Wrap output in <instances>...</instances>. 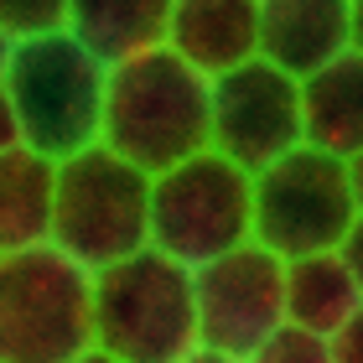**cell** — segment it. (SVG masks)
Wrapping results in <instances>:
<instances>
[{"mask_svg":"<svg viewBox=\"0 0 363 363\" xmlns=\"http://www.w3.org/2000/svg\"><path fill=\"white\" fill-rule=\"evenodd\" d=\"M348 182H353V203H358V218H363V156L348 161Z\"/></svg>","mask_w":363,"mask_h":363,"instance_id":"obj_21","label":"cell"},{"mask_svg":"<svg viewBox=\"0 0 363 363\" xmlns=\"http://www.w3.org/2000/svg\"><path fill=\"white\" fill-rule=\"evenodd\" d=\"M333 363H363V311L333 337Z\"/></svg>","mask_w":363,"mask_h":363,"instance_id":"obj_18","label":"cell"},{"mask_svg":"<svg viewBox=\"0 0 363 363\" xmlns=\"http://www.w3.org/2000/svg\"><path fill=\"white\" fill-rule=\"evenodd\" d=\"M306 109V145L353 161L363 156V52H342L301 84Z\"/></svg>","mask_w":363,"mask_h":363,"instance_id":"obj_14","label":"cell"},{"mask_svg":"<svg viewBox=\"0 0 363 363\" xmlns=\"http://www.w3.org/2000/svg\"><path fill=\"white\" fill-rule=\"evenodd\" d=\"M94 348L120 363H187L203 348L197 280L187 265L145 250L94 275Z\"/></svg>","mask_w":363,"mask_h":363,"instance_id":"obj_2","label":"cell"},{"mask_svg":"<svg viewBox=\"0 0 363 363\" xmlns=\"http://www.w3.org/2000/svg\"><path fill=\"white\" fill-rule=\"evenodd\" d=\"M68 26V0H0V31L11 42H37Z\"/></svg>","mask_w":363,"mask_h":363,"instance_id":"obj_16","label":"cell"},{"mask_svg":"<svg viewBox=\"0 0 363 363\" xmlns=\"http://www.w3.org/2000/svg\"><path fill=\"white\" fill-rule=\"evenodd\" d=\"M52 208H57V161L37 156L31 145L0 156V255L52 244Z\"/></svg>","mask_w":363,"mask_h":363,"instance_id":"obj_13","label":"cell"},{"mask_svg":"<svg viewBox=\"0 0 363 363\" xmlns=\"http://www.w3.org/2000/svg\"><path fill=\"white\" fill-rule=\"evenodd\" d=\"M301 145H306V109L301 84L291 73L255 57L234 73L213 78V151L223 161L259 177Z\"/></svg>","mask_w":363,"mask_h":363,"instance_id":"obj_8","label":"cell"},{"mask_svg":"<svg viewBox=\"0 0 363 363\" xmlns=\"http://www.w3.org/2000/svg\"><path fill=\"white\" fill-rule=\"evenodd\" d=\"M26 135H21V120H16V104H11V94L0 89V156L6 151H21Z\"/></svg>","mask_w":363,"mask_h":363,"instance_id":"obj_19","label":"cell"},{"mask_svg":"<svg viewBox=\"0 0 363 363\" xmlns=\"http://www.w3.org/2000/svg\"><path fill=\"white\" fill-rule=\"evenodd\" d=\"M187 363H244V358H228V353H208V348H197Z\"/></svg>","mask_w":363,"mask_h":363,"instance_id":"obj_24","label":"cell"},{"mask_svg":"<svg viewBox=\"0 0 363 363\" xmlns=\"http://www.w3.org/2000/svg\"><path fill=\"white\" fill-rule=\"evenodd\" d=\"M68 31L94 62L114 73L167 47L172 0H68Z\"/></svg>","mask_w":363,"mask_h":363,"instance_id":"obj_12","label":"cell"},{"mask_svg":"<svg viewBox=\"0 0 363 363\" xmlns=\"http://www.w3.org/2000/svg\"><path fill=\"white\" fill-rule=\"evenodd\" d=\"M11 52H16V42L0 31V89H6V68H11Z\"/></svg>","mask_w":363,"mask_h":363,"instance_id":"obj_22","label":"cell"},{"mask_svg":"<svg viewBox=\"0 0 363 363\" xmlns=\"http://www.w3.org/2000/svg\"><path fill=\"white\" fill-rule=\"evenodd\" d=\"M52 250L78 259L89 275L151 250V177L109 145L57 161Z\"/></svg>","mask_w":363,"mask_h":363,"instance_id":"obj_5","label":"cell"},{"mask_svg":"<svg viewBox=\"0 0 363 363\" xmlns=\"http://www.w3.org/2000/svg\"><path fill=\"white\" fill-rule=\"evenodd\" d=\"M99 145H109L145 177H161L213 151V78L197 73L172 47H156V52L114 68Z\"/></svg>","mask_w":363,"mask_h":363,"instance_id":"obj_1","label":"cell"},{"mask_svg":"<svg viewBox=\"0 0 363 363\" xmlns=\"http://www.w3.org/2000/svg\"><path fill=\"white\" fill-rule=\"evenodd\" d=\"M167 47L208 78L244 68L259 57V0H172Z\"/></svg>","mask_w":363,"mask_h":363,"instance_id":"obj_11","label":"cell"},{"mask_svg":"<svg viewBox=\"0 0 363 363\" xmlns=\"http://www.w3.org/2000/svg\"><path fill=\"white\" fill-rule=\"evenodd\" d=\"M6 94L16 104L26 145L47 161H73L104 140L109 68L78 47L68 26L37 42H16Z\"/></svg>","mask_w":363,"mask_h":363,"instance_id":"obj_3","label":"cell"},{"mask_svg":"<svg viewBox=\"0 0 363 363\" xmlns=\"http://www.w3.org/2000/svg\"><path fill=\"white\" fill-rule=\"evenodd\" d=\"M358 223L348 161L301 145L270 172L255 177V244H265L275 259H311L337 255Z\"/></svg>","mask_w":363,"mask_h":363,"instance_id":"obj_7","label":"cell"},{"mask_svg":"<svg viewBox=\"0 0 363 363\" xmlns=\"http://www.w3.org/2000/svg\"><path fill=\"white\" fill-rule=\"evenodd\" d=\"M353 52H363V0H353Z\"/></svg>","mask_w":363,"mask_h":363,"instance_id":"obj_23","label":"cell"},{"mask_svg":"<svg viewBox=\"0 0 363 363\" xmlns=\"http://www.w3.org/2000/svg\"><path fill=\"white\" fill-rule=\"evenodd\" d=\"M337 255L348 259V270H353V280H358V291H363V218L353 223V234H348V244H342Z\"/></svg>","mask_w":363,"mask_h":363,"instance_id":"obj_20","label":"cell"},{"mask_svg":"<svg viewBox=\"0 0 363 363\" xmlns=\"http://www.w3.org/2000/svg\"><path fill=\"white\" fill-rule=\"evenodd\" d=\"M353 52V0H259V57L306 84Z\"/></svg>","mask_w":363,"mask_h":363,"instance_id":"obj_10","label":"cell"},{"mask_svg":"<svg viewBox=\"0 0 363 363\" xmlns=\"http://www.w3.org/2000/svg\"><path fill=\"white\" fill-rule=\"evenodd\" d=\"M78 363H120V358H109V353H99V348H94V353H84Z\"/></svg>","mask_w":363,"mask_h":363,"instance_id":"obj_25","label":"cell"},{"mask_svg":"<svg viewBox=\"0 0 363 363\" xmlns=\"http://www.w3.org/2000/svg\"><path fill=\"white\" fill-rule=\"evenodd\" d=\"M255 244V177L203 151L151 177V250L187 270Z\"/></svg>","mask_w":363,"mask_h":363,"instance_id":"obj_6","label":"cell"},{"mask_svg":"<svg viewBox=\"0 0 363 363\" xmlns=\"http://www.w3.org/2000/svg\"><path fill=\"white\" fill-rule=\"evenodd\" d=\"M192 280L197 333L208 353L250 363L286 327V259H275L265 244H244V250L192 270Z\"/></svg>","mask_w":363,"mask_h":363,"instance_id":"obj_9","label":"cell"},{"mask_svg":"<svg viewBox=\"0 0 363 363\" xmlns=\"http://www.w3.org/2000/svg\"><path fill=\"white\" fill-rule=\"evenodd\" d=\"M250 363H333V337H317V333H301V327H280V333L259 348Z\"/></svg>","mask_w":363,"mask_h":363,"instance_id":"obj_17","label":"cell"},{"mask_svg":"<svg viewBox=\"0 0 363 363\" xmlns=\"http://www.w3.org/2000/svg\"><path fill=\"white\" fill-rule=\"evenodd\" d=\"M363 311V291L342 255H311L286 265V322L317 337H337Z\"/></svg>","mask_w":363,"mask_h":363,"instance_id":"obj_15","label":"cell"},{"mask_svg":"<svg viewBox=\"0 0 363 363\" xmlns=\"http://www.w3.org/2000/svg\"><path fill=\"white\" fill-rule=\"evenodd\" d=\"M94 353V275L62 250L0 255V363H78Z\"/></svg>","mask_w":363,"mask_h":363,"instance_id":"obj_4","label":"cell"}]
</instances>
